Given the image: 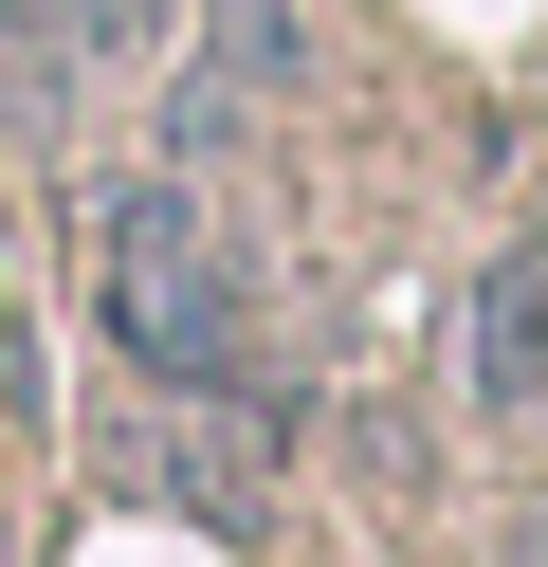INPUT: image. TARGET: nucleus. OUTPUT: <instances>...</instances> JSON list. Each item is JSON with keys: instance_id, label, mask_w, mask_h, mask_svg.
Listing matches in <instances>:
<instances>
[{"instance_id": "1", "label": "nucleus", "mask_w": 548, "mask_h": 567, "mask_svg": "<svg viewBox=\"0 0 548 567\" xmlns=\"http://www.w3.org/2000/svg\"><path fill=\"white\" fill-rule=\"evenodd\" d=\"M92 311L146 384H256V275L219 238L201 165H146V184L92 202Z\"/></svg>"}, {"instance_id": "2", "label": "nucleus", "mask_w": 548, "mask_h": 567, "mask_svg": "<svg viewBox=\"0 0 548 567\" xmlns=\"http://www.w3.org/2000/svg\"><path fill=\"white\" fill-rule=\"evenodd\" d=\"M275 384H146L128 421H110V494H146V513H201V530H256L275 513Z\"/></svg>"}, {"instance_id": "3", "label": "nucleus", "mask_w": 548, "mask_h": 567, "mask_svg": "<svg viewBox=\"0 0 548 567\" xmlns=\"http://www.w3.org/2000/svg\"><path fill=\"white\" fill-rule=\"evenodd\" d=\"M457 384H475L494 421L548 403V238H511V257L475 275V311H457Z\"/></svg>"}]
</instances>
